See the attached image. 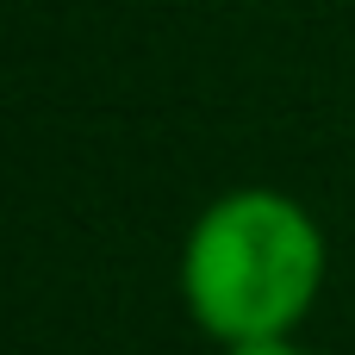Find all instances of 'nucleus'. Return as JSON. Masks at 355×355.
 Masks as SVG:
<instances>
[{
    "label": "nucleus",
    "instance_id": "1",
    "mask_svg": "<svg viewBox=\"0 0 355 355\" xmlns=\"http://www.w3.org/2000/svg\"><path fill=\"white\" fill-rule=\"evenodd\" d=\"M324 287V231L281 187L218 193L181 243V306L225 349L293 337Z\"/></svg>",
    "mask_w": 355,
    "mask_h": 355
},
{
    "label": "nucleus",
    "instance_id": "2",
    "mask_svg": "<svg viewBox=\"0 0 355 355\" xmlns=\"http://www.w3.org/2000/svg\"><path fill=\"white\" fill-rule=\"evenodd\" d=\"M218 355H306L293 337H250V343H225Z\"/></svg>",
    "mask_w": 355,
    "mask_h": 355
}]
</instances>
